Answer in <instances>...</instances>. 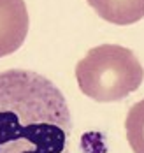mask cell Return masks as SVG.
<instances>
[{
    "label": "cell",
    "instance_id": "6da1fadb",
    "mask_svg": "<svg viewBox=\"0 0 144 153\" xmlns=\"http://www.w3.org/2000/svg\"><path fill=\"white\" fill-rule=\"evenodd\" d=\"M72 116L60 88L32 71L0 72V153H69Z\"/></svg>",
    "mask_w": 144,
    "mask_h": 153
},
{
    "label": "cell",
    "instance_id": "7a4b0ae2",
    "mask_svg": "<svg viewBox=\"0 0 144 153\" xmlns=\"http://www.w3.org/2000/svg\"><path fill=\"white\" fill-rule=\"evenodd\" d=\"M79 90L98 102H114L135 92L144 71L135 55L118 44L92 48L76 67Z\"/></svg>",
    "mask_w": 144,
    "mask_h": 153
},
{
    "label": "cell",
    "instance_id": "3957f363",
    "mask_svg": "<svg viewBox=\"0 0 144 153\" xmlns=\"http://www.w3.org/2000/svg\"><path fill=\"white\" fill-rule=\"evenodd\" d=\"M28 25L25 0H0V58L21 48L28 33Z\"/></svg>",
    "mask_w": 144,
    "mask_h": 153
},
{
    "label": "cell",
    "instance_id": "277c9868",
    "mask_svg": "<svg viewBox=\"0 0 144 153\" xmlns=\"http://www.w3.org/2000/svg\"><path fill=\"white\" fill-rule=\"evenodd\" d=\"M97 14L112 25H132L144 18V0H88Z\"/></svg>",
    "mask_w": 144,
    "mask_h": 153
},
{
    "label": "cell",
    "instance_id": "5b68a950",
    "mask_svg": "<svg viewBox=\"0 0 144 153\" xmlns=\"http://www.w3.org/2000/svg\"><path fill=\"white\" fill-rule=\"evenodd\" d=\"M127 139L134 153H144V99L135 102L125 120Z\"/></svg>",
    "mask_w": 144,
    "mask_h": 153
}]
</instances>
